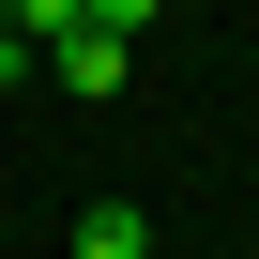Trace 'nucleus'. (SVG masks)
<instances>
[{
    "instance_id": "obj_1",
    "label": "nucleus",
    "mask_w": 259,
    "mask_h": 259,
    "mask_svg": "<svg viewBox=\"0 0 259 259\" xmlns=\"http://www.w3.org/2000/svg\"><path fill=\"white\" fill-rule=\"evenodd\" d=\"M122 46H138V31H107V16H92V31H61V46H46V76H61L76 107H107V92H122Z\"/></svg>"
},
{
    "instance_id": "obj_2",
    "label": "nucleus",
    "mask_w": 259,
    "mask_h": 259,
    "mask_svg": "<svg viewBox=\"0 0 259 259\" xmlns=\"http://www.w3.org/2000/svg\"><path fill=\"white\" fill-rule=\"evenodd\" d=\"M76 259H153V213H138V198H92V213H76Z\"/></svg>"
},
{
    "instance_id": "obj_3",
    "label": "nucleus",
    "mask_w": 259,
    "mask_h": 259,
    "mask_svg": "<svg viewBox=\"0 0 259 259\" xmlns=\"http://www.w3.org/2000/svg\"><path fill=\"white\" fill-rule=\"evenodd\" d=\"M61 31H92V0H16V46H31V61H46Z\"/></svg>"
},
{
    "instance_id": "obj_4",
    "label": "nucleus",
    "mask_w": 259,
    "mask_h": 259,
    "mask_svg": "<svg viewBox=\"0 0 259 259\" xmlns=\"http://www.w3.org/2000/svg\"><path fill=\"white\" fill-rule=\"evenodd\" d=\"M16 76H31V46H16V0H0V92H16Z\"/></svg>"
},
{
    "instance_id": "obj_5",
    "label": "nucleus",
    "mask_w": 259,
    "mask_h": 259,
    "mask_svg": "<svg viewBox=\"0 0 259 259\" xmlns=\"http://www.w3.org/2000/svg\"><path fill=\"white\" fill-rule=\"evenodd\" d=\"M92 16H107V31H138V16H168V0H92Z\"/></svg>"
}]
</instances>
